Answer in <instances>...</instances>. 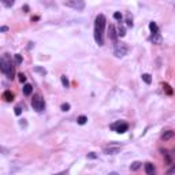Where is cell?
<instances>
[{"label": "cell", "mask_w": 175, "mask_h": 175, "mask_svg": "<svg viewBox=\"0 0 175 175\" xmlns=\"http://www.w3.org/2000/svg\"><path fill=\"white\" fill-rule=\"evenodd\" d=\"M119 146H107V148H104V153H107V155H116L119 152Z\"/></svg>", "instance_id": "ba28073f"}, {"label": "cell", "mask_w": 175, "mask_h": 175, "mask_svg": "<svg viewBox=\"0 0 175 175\" xmlns=\"http://www.w3.org/2000/svg\"><path fill=\"white\" fill-rule=\"evenodd\" d=\"M149 29H151V33H152V34L160 33V31H159V27H157V25H156V22H149Z\"/></svg>", "instance_id": "5bb4252c"}, {"label": "cell", "mask_w": 175, "mask_h": 175, "mask_svg": "<svg viewBox=\"0 0 175 175\" xmlns=\"http://www.w3.org/2000/svg\"><path fill=\"white\" fill-rule=\"evenodd\" d=\"M114 54L116 58H123L127 55V45L123 43H115V48H114Z\"/></svg>", "instance_id": "5b68a950"}, {"label": "cell", "mask_w": 175, "mask_h": 175, "mask_svg": "<svg viewBox=\"0 0 175 175\" xmlns=\"http://www.w3.org/2000/svg\"><path fill=\"white\" fill-rule=\"evenodd\" d=\"M108 31H109V33H108L109 38H111L114 43H116V38H118V36H119V34H118L116 30H115V26H114V25H111V26H109V30H108Z\"/></svg>", "instance_id": "52a82bcc"}, {"label": "cell", "mask_w": 175, "mask_h": 175, "mask_svg": "<svg viewBox=\"0 0 175 175\" xmlns=\"http://www.w3.org/2000/svg\"><path fill=\"white\" fill-rule=\"evenodd\" d=\"M175 135V131H172V130H168V131H164L163 133V135H162V138L164 139V141H168V139H171L172 137Z\"/></svg>", "instance_id": "7c38bea8"}, {"label": "cell", "mask_w": 175, "mask_h": 175, "mask_svg": "<svg viewBox=\"0 0 175 175\" xmlns=\"http://www.w3.org/2000/svg\"><path fill=\"white\" fill-rule=\"evenodd\" d=\"M111 129H112L114 131L119 133V134H123V133H126V131H127V129H129V125H127L126 122L118 121L116 123H112V125H111Z\"/></svg>", "instance_id": "8992f818"}, {"label": "cell", "mask_w": 175, "mask_h": 175, "mask_svg": "<svg viewBox=\"0 0 175 175\" xmlns=\"http://www.w3.org/2000/svg\"><path fill=\"white\" fill-rule=\"evenodd\" d=\"M23 10H25V13H27V11H29V7H27V6H23Z\"/></svg>", "instance_id": "1f68e13d"}, {"label": "cell", "mask_w": 175, "mask_h": 175, "mask_svg": "<svg viewBox=\"0 0 175 175\" xmlns=\"http://www.w3.org/2000/svg\"><path fill=\"white\" fill-rule=\"evenodd\" d=\"M1 3H3L6 7H13L14 3H15V0H1Z\"/></svg>", "instance_id": "ffe728a7"}, {"label": "cell", "mask_w": 175, "mask_h": 175, "mask_svg": "<svg viewBox=\"0 0 175 175\" xmlns=\"http://www.w3.org/2000/svg\"><path fill=\"white\" fill-rule=\"evenodd\" d=\"M151 41H152L153 44H162V36H160V33H156V34H152L151 36Z\"/></svg>", "instance_id": "9c48e42d"}, {"label": "cell", "mask_w": 175, "mask_h": 175, "mask_svg": "<svg viewBox=\"0 0 175 175\" xmlns=\"http://www.w3.org/2000/svg\"><path fill=\"white\" fill-rule=\"evenodd\" d=\"M21 112H22V107H21V105H17V107H15V115H21Z\"/></svg>", "instance_id": "484cf974"}, {"label": "cell", "mask_w": 175, "mask_h": 175, "mask_svg": "<svg viewBox=\"0 0 175 175\" xmlns=\"http://www.w3.org/2000/svg\"><path fill=\"white\" fill-rule=\"evenodd\" d=\"M127 26L129 27H133V19L130 17H127Z\"/></svg>", "instance_id": "f1b7e54d"}, {"label": "cell", "mask_w": 175, "mask_h": 175, "mask_svg": "<svg viewBox=\"0 0 175 175\" xmlns=\"http://www.w3.org/2000/svg\"><path fill=\"white\" fill-rule=\"evenodd\" d=\"M114 18L116 19V21H122V18H123V17H122L121 13H115V14H114Z\"/></svg>", "instance_id": "d4e9b609"}, {"label": "cell", "mask_w": 175, "mask_h": 175, "mask_svg": "<svg viewBox=\"0 0 175 175\" xmlns=\"http://www.w3.org/2000/svg\"><path fill=\"white\" fill-rule=\"evenodd\" d=\"M97 157V155L94 152H90V153H88V159H96Z\"/></svg>", "instance_id": "83f0119b"}, {"label": "cell", "mask_w": 175, "mask_h": 175, "mask_svg": "<svg viewBox=\"0 0 175 175\" xmlns=\"http://www.w3.org/2000/svg\"><path fill=\"white\" fill-rule=\"evenodd\" d=\"M18 77H19V81H21V82H26V77H25V74H22V73H21Z\"/></svg>", "instance_id": "4316f807"}, {"label": "cell", "mask_w": 175, "mask_h": 175, "mask_svg": "<svg viewBox=\"0 0 175 175\" xmlns=\"http://www.w3.org/2000/svg\"><path fill=\"white\" fill-rule=\"evenodd\" d=\"M77 122H78V125H85L86 122H88V118H86L85 115H81V116H78Z\"/></svg>", "instance_id": "2e32d148"}, {"label": "cell", "mask_w": 175, "mask_h": 175, "mask_svg": "<svg viewBox=\"0 0 175 175\" xmlns=\"http://www.w3.org/2000/svg\"><path fill=\"white\" fill-rule=\"evenodd\" d=\"M174 7H175V6H174Z\"/></svg>", "instance_id": "d6a6232c"}, {"label": "cell", "mask_w": 175, "mask_h": 175, "mask_svg": "<svg viewBox=\"0 0 175 175\" xmlns=\"http://www.w3.org/2000/svg\"><path fill=\"white\" fill-rule=\"evenodd\" d=\"M60 79H62V85L64 86V88H68V85H70V82H68L67 77H66V75H62V77H60Z\"/></svg>", "instance_id": "ac0fdd59"}, {"label": "cell", "mask_w": 175, "mask_h": 175, "mask_svg": "<svg viewBox=\"0 0 175 175\" xmlns=\"http://www.w3.org/2000/svg\"><path fill=\"white\" fill-rule=\"evenodd\" d=\"M3 99L7 101V103H11L14 100V93L13 92H10V90H6L4 93H3Z\"/></svg>", "instance_id": "30bf717a"}, {"label": "cell", "mask_w": 175, "mask_h": 175, "mask_svg": "<svg viewBox=\"0 0 175 175\" xmlns=\"http://www.w3.org/2000/svg\"><path fill=\"white\" fill-rule=\"evenodd\" d=\"M163 88H164V90H166L168 94H172V89H171V86L168 85V84H163Z\"/></svg>", "instance_id": "603a6c76"}, {"label": "cell", "mask_w": 175, "mask_h": 175, "mask_svg": "<svg viewBox=\"0 0 175 175\" xmlns=\"http://www.w3.org/2000/svg\"><path fill=\"white\" fill-rule=\"evenodd\" d=\"M60 108H62L63 112H67V111H70V104H68V103H63L62 105H60Z\"/></svg>", "instance_id": "44dd1931"}, {"label": "cell", "mask_w": 175, "mask_h": 175, "mask_svg": "<svg viewBox=\"0 0 175 175\" xmlns=\"http://www.w3.org/2000/svg\"><path fill=\"white\" fill-rule=\"evenodd\" d=\"M15 62H17V64H21V63H22V56L19 54L15 55Z\"/></svg>", "instance_id": "cb8c5ba5"}, {"label": "cell", "mask_w": 175, "mask_h": 175, "mask_svg": "<svg viewBox=\"0 0 175 175\" xmlns=\"http://www.w3.org/2000/svg\"><path fill=\"white\" fill-rule=\"evenodd\" d=\"M167 174H175V164L172 166V168H170V170L167 171Z\"/></svg>", "instance_id": "f546056e"}, {"label": "cell", "mask_w": 175, "mask_h": 175, "mask_svg": "<svg viewBox=\"0 0 175 175\" xmlns=\"http://www.w3.org/2000/svg\"><path fill=\"white\" fill-rule=\"evenodd\" d=\"M31 107H33V109H36L37 112H41V111L45 109V101L40 94H34V96H33V99H31Z\"/></svg>", "instance_id": "3957f363"}, {"label": "cell", "mask_w": 175, "mask_h": 175, "mask_svg": "<svg viewBox=\"0 0 175 175\" xmlns=\"http://www.w3.org/2000/svg\"><path fill=\"white\" fill-rule=\"evenodd\" d=\"M63 4L73 10H77V11H82L85 8V1L84 0H66Z\"/></svg>", "instance_id": "277c9868"}, {"label": "cell", "mask_w": 175, "mask_h": 175, "mask_svg": "<svg viewBox=\"0 0 175 175\" xmlns=\"http://www.w3.org/2000/svg\"><path fill=\"white\" fill-rule=\"evenodd\" d=\"M105 23H107V19L103 14H100L96 17V21H94V41L97 45H104V29H105Z\"/></svg>", "instance_id": "6da1fadb"}, {"label": "cell", "mask_w": 175, "mask_h": 175, "mask_svg": "<svg viewBox=\"0 0 175 175\" xmlns=\"http://www.w3.org/2000/svg\"><path fill=\"white\" fill-rule=\"evenodd\" d=\"M141 164H142L141 162H134V163H133V164L130 166V170H131V171H137L139 167H141Z\"/></svg>", "instance_id": "e0dca14e"}, {"label": "cell", "mask_w": 175, "mask_h": 175, "mask_svg": "<svg viewBox=\"0 0 175 175\" xmlns=\"http://www.w3.org/2000/svg\"><path fill=\"white\" fill-rule=\"evenodd\" d=\"M155 171L156 170H155V166H153L152 163H146V164H145V172L148 175H153Z\"/></svg>", "instance_id": "8fae6325"}, {"label": "cell", "mask_w": 175, "mask_h": 175, "mask_svg": "<svg viewBox=\"0 0 175 175\" xmlns=\"http://www.w3.org/2000/svg\"><path fill=\"white\" fill-rule=\"evenodd\" d=\"M118 34H119L121 37L126 36V29H125V26H123V25H119V29H118Z\"/></svg>", "instance_id": "d6986e66"}, {"label": "cell", "mask_w": 175, "mask_h": 175, "mask_svg": "<svg viewBox=\"0 0 175 175\" xmlns=\"http://www.w3.org/2000/svg\"><path fill=\"white\" fill-rule=\"evenodd\" d=\"M141 77H142V81H144L145 84H148V85H149V84L152 82V77L149 75V74H142Z\"/></svg>", "instance_id": "9a60e30c"}, {"label": "cell", "mask_w": 175, "mask_h": 175, "mask_svg": "<svg viewBox=\"0 0 175 175\" xmlns=\"http://www.w3.org/2000/svg\"><path fill=\"white\" fill-rule=\"evenodd\" d=\"M31 92H33V86L30 84H25V86H23V94L25 96H30Z\"/></svg>", "instance_id": "4fadbf2b"}, {"label": "cell", "mask_w": 175, "mask_h": 175, "mask_svg": "<svg viewBox=\"0 0 175 175\" xmlns=\"http://www.w3.org/2000/svg\"><path fill=\"white\" fill-rule=\"evenodd\" d=\"M7 30H8V27H7V26H1V29H0V31H3V33L7 31Z\"/></svg>", "instance_id": "4dcf8cb0"}, {"label": "cell", "mask_w": 175, "mask_h": 175, "mask_svg": "<svg viewBox=\"0 0 175 175\" xmlns=\"http://www.w3.org/2000/svg\"><path fill=\"white\" fill-rule=\"evenodd\" d=\"M0 70L3 74H6V77L8 79H13L15 75V66H14L13 60L8 56V54L3 55V58L0 59Z\"/></svg>", "instance_id": "7a4b0ae2"}, {"label": "cell", "mask_w": 175, "mask_h": 175, "mask_svg": "<svg viewBox=\"0 0 175 175\" xmlns=\"http://www.w3.org/2000/svg\"><path fill=\"white\" fill-rule=\"evenodd\" d=\"M34 71H36V73H40L41 75H45V74H47V70H45V68L38 67V66H36V67H34Z\"/></svg>", "instance_id": "7402d4cb"}]
</instances>
